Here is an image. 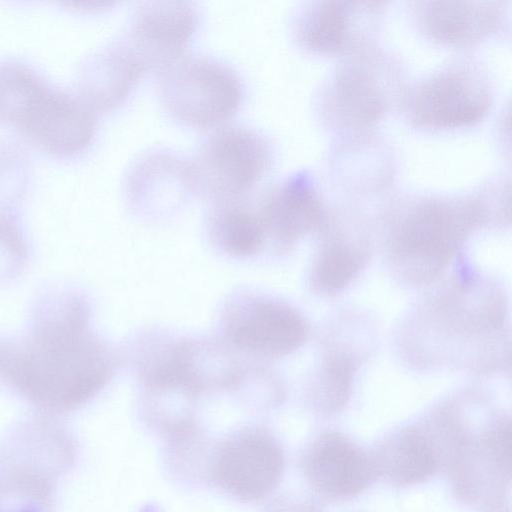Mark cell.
I'll return each mask as SVG.
<instances>
[{"label":"cell","instance_id":"cell-11","mask_svg":"<svg viewBox=\"0 0 512 512\" xmlns=\"http://www.w3.org/2000/svg\"><path fill=\"white\" fill-rule=\"evenodd\" d=\"M259 213L265 229L280 241L291 243L317 226L320 203L309 177L296 174L262 197Z\"/></svg>","mask_w":512,"mask_h":512},{"label":"cell","instance_id":"cell-18","mask_svg":"<svg viewBox=\"0 0 512 512\" xmlns=\"http://www.w3.org/2000/svg\"><path fill=\"white\" fill-rule=\"evenodd\" d=\"M334 97L342 115L357 124L374 121L382 110L379 88L364 73L355 72L340 79Z\"/></svg>","mask_w":512,"mask_h":512},{"label":"cell","instance_id":"cell-6","mask_svg":"<svg viewBox=\"0 0 512 512\" xmlns=\"http://www.w3.org/2000/svg\"><path fill=\"white\" fill-rule=\"evenodd\" d=\"M197 19V11L189 2H139L132 10L123 39L145 71L159 72L185 55Z\"/></svg>","mask_w":512,"mask_h":512},{"label":"cell","instance_id":"cell-17","mask_svg":"<svg viewBox=\"0 0 512 512\" xmlns=\"http://www.w3.org/2000/svg\"><path fill=\"white\" fill-rule=\"evenodd\" d=\"M240 199L218 201L215 226L225 248L245 256L260 248L265 228L259 210L255 212Z\"/></svg>","mask_w":512,"mask_h":512},{"label":"cell","instance_id":"cell-5","mask_svg":"<svg viewBox=\"0 0 512 512\" xmlns=\"http://www.w3.org/2000/svg\"><path fill=\"white\" fill-rule=\"evenodd\" d=\"M283 469L284 455L276 440L261 429H247L217 447L209 472L227 495L254 503L275 489Z\"/></svg>","mask_w":512,"mask_h":512},{"label":"cell","instance_id":"cell-19","mask_svg":"<svg viewBox=\"0 0 512 512\" xmlns=\"http://www.w3.org/2000/svg\"><path fill=\"white\" fill-rule=\"evenodd\" d=\"M366 255L363 250L340 241L328 243L315 267V281L325 292L346 287L357 275Z\"/></svg>","mask_w":512,"mask_h":512},{"label":"cell","instance_id":"cell-10","mask_svg":"<svg viewBox=\"0 0 512 512\" xmlns=\"http://www.w3.org/2000/svg\"><path fill=\"white\" fill-rule=\"evenodd\" d=\"M308 325L290 306L256 301L232 323L230 336L239 347L270 357L287 355L306 340Z\"/></svg>","mask_w":512,"mask_h":512},{"label":"cell","instance_id":"cell-8","mask_svg":"<svg viewBox=\"0 0 512 512\" xmlns=\"http://www.w3.org/2000/svg\"><path fill=\"white\" fill-rule=\"evenodd\" d=\"M302 465L310 485L331 499L356 496L376 477L371 457L336 431L321 434L307 450Z\"/></svg>","mask_w":512,"mask_h":512},{"label":"cell","instance_id":"cell-3","mask_svg":"<svg viewBox=\"0 0 512 512\" xmlns=\"http://www.w3.org/2000/svg\"><path fill=\"white\" fill-rule=\"evenodd\" d=\"M478 217L475 207L429 202L411 211L392 237L389 253L406 280L429 283L449 265Z\"/></svg>","mask_w":512,"mask_h":512},{"label":"cell","instance_id":"cell-14","mask_svg":"<svg viewBox=\"0 0 512 512\" xmlns=\"http://www.w3.org/2000/svg\"><path fill=\"white\" fill-rule=\"evenodd\" d=\"M145 72L122 38L96 55L90 69L87 102L93 109L111 110L130 95Z\"/></svg>","mask_w":512,"mask_h":512},{"label":"cell","instance_id":"cell-4","mask_svg":"<svg viewBox=\"0 0 512 512\" xmlns=\"http://www.w3.org/2000/svg\"><path fill=\"white\" fill-rule=\"evenodd\" d=\"M188 163L194 192L216 201L236 199L265 176L271 149L254 129L222 125L202 140Z\"/></svg>","mask_w":512,"mask_h":512},{"label":"cell","instance_id":"cell-12","mask_svg":"<svg viewBox=\"0 0 512 512\" xmlns=\"http://www.w3.org/2000/svg\"><path fill=\"white\" fill-rule=\"evenodd\" d=\"M375 476L396 486H410L429 479L440 462L428 429L409 427L392 435L370 455Z\"/></svg>","mask_w":512,"mask_h":512},{"label":"cell","instance_id":"cell-16","mask_svg":"<svg viewBox=\"0 0 512 512\" xmlns=\"http://www.w3.org/2000/svg\"><path fill=\"white\" fill-rule=\"evenodd\" d=\"M427 11V26L438 39L467 43L483 37L496 22V11L489 5L452 2L436 3Z\"/></svg>","mask_w":512,"mask_h":512},{"label":"cell","instance_id":"cell-1","mask_svg":"<svg viewBox=\"0 0 512 512\" xmlns=\"http://www.w3.org/2000/svg\"><path fill=\"white\" fill-rule=\"evenodd\" d=\"M0 119L13 124L40 149L60 155L84 149L96 126L87 101L49 88L18 64L0 67Z\"/></svg>","mask_w":512,"mask_h":512},{"label":"cell","instance_id":"cell-13","mask_svg":"<svg viewBox=\"0 0 512 512\" xmlns=\"http://www.w3.org/2000/svg\"><path fill=\"white\" fill-rule=\"evenodd\" d=\"M124 188L138 203L182 198L194 192L188 159L165 149L143 152L129 166Z\"/></svg>","mask_w":512,"mask_h":512},{"label":"cell","instance_id":"cell-7","mask_svg":"<svg viewBox=\"0 0 512 512\" xmlns=\"http://www.w3.org/2000/svg\"><path fill=\"white\" fill-rule=\"evenodd\" d=\"M511 425L500 419L475 439L461 431L445 460L458 493L471 501L496 497L510 478Z\"/></svg>","mask_w":512,"mask_h":512},{"label":"cell","instance_id":"cell-20","mask_svg":"<svg viewBox=\"0 0 512 512\" xmlns=\"http://www.w3.org/2000/svg\"><path fill=\"white\" fill-rule=\"evenodd\" d=\"M352 363L340 353L328 356L324 362L319 403L325 413H336L347 403L352 384Z\"/></svg>","mask_w":512,"mask_h":512},{"label":"cell","instance_id":"cell-9","mask_svg":"<svg viewBox=\"0 0 512 512\" xmlns=\"http://www.w3.org/2000/svg\"><path fill=\"white\" fill-rule=\"evenodd\" d=\"M489 103L488 89L476 75L451 70L417 88L412 101L413 119L428 127H457L479 120Z\"/></svg>","mask_w":512,"mask_h":512},{"label":"cell","instance_id":"cell-15","mask_svg":"<svg viewBox=\"0 0 512 512\" xmlns=\"http://www.w3.org/2000/svg\"><path fill=\"white\" fill-rule=\"evenodd\" d=\"M350 2H320L305 10L297 23V38L306 48L338 52L348 48L353 37L352 16L357 9Z\"/></svg>","mask_w":512,"mask_h":512},{"label":"cell","instance_id":"cell-2","mask_svg":"<svg viewBox=\"0 0 512 512\" xmlns=\"http://www.w3.org/2000/svg\"><path fill=\"white\" fill-rule=\"evenodd\" d=\"M158 96L175 120L214 129L237 111L242 84L226 64L209 57L184 55L158 72Z\"/></svg>","mask_w":512,"mask_h":512}]
</instances>
